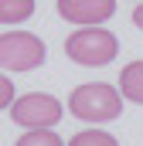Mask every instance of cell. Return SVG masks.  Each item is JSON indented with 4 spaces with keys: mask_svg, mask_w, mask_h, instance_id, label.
Segmentation results:
<instances>
[{
    "mask_svg": "<svg viewBox=\"0 0 143 146\" xmlns=\"http://www.w3.org/2000/svg\"><path fill=\"white\" fill-rule=\"evenodd\" d=\"M68 112L82 122H109V119H119L123 112V92L112 88L106 82H89V85H78L68 95Z\"/></svg>",
    "mask_w": 143,
    "mask_h": 146,
    "instance_id": "obj_1",
    "label": "cell"
},
{
    "mask_svg": "<svg viewBox=\"0 0 143 146\" xmlns=\"http://www.w3.org/2000/svg\"><path fill=\"white\" fill-rule=\"evenodd\" d=\"M119 92H123V99L143 106V61H130L119 72Z\"/></svg>",
    "mask_w": 143,
    "mask_h": 146,
    "instance_id": "obj_6",
    "label": "cell"
},
{
    "mask_svg": "<svg viewBox=\"0 0 143 146\" xmlns=\"http://www.w3.org/2000/svg\"><path fill=\"white\" fill-rule=\"evenodd\" d=\"M133 24H136V27H140V31H143V3H140V7H136V10H133Z\"/></svg>",
    "mask_w": 143,
    "mask_h": 146,
    "instance_id": "obj_11",
    "label": "cell"
},
{
    "mask_svg": "<svg viewBox=\"0 0 143 146\" xmlns=\"http://www.w3.org/2000/svg\"><path fill=\"white\" fill-rule=\"evenodd\" d=\"M34 14V0H0V24H24Z\"/></svg>",
    "mask_w": 143,
    "mask_h": 146,
    "instance_id": "obj_7",
    "label": "cell"
},
{
    "mask_svg": "<svg viewBox=\"0 0 143 146\" xmlns=\"http://www.w3.org/2000/svg\"><path fill=\"white\" fill-rule=\"evenodd\" d=\"M68 146H119V143H116V136H109L102 129H85V133H75Z\"/></svg>",
    "mask_w": 143,
    "mask_h": 146,
    "instance_id": "obj_9",
    "label": "cell"
},
{
    "mask_svg": "<svg viewBox=\"0 0 143 146\" xmlns=\"http://www.w3.org/2000/svg\"><path fill=\"white\" fill-rule=\"evenodd\" d=\"M65 54H68L75 65L102 68V65H109V61L119 54V41H116L112 31L99 27V24H89V27H78V31L65 41Z\"/></svg>",
    "mask_w": 143,
    "mask_h": 146,
    "instance_id": "obj_2",
    "label": "cell"
},
{
    "mask_svg": "<svg viewBox=\"0 0 143 146\" xmlns=\"http://www.w3.org/2000/svg\"><path fill=\"white\" fill-rule=\"evenodd\" d=\"M48 51L44 41L31 31H7L0 34V68L7 72H31L37 65H44Z\"/></svg>",
    "mask_w": 143,
    "mask_h": 146,
    "instance_id": "obj_3",
    "label": "cell"
},
{
    "mask_svg": "<svg viewBox=\"0 0 143 146\" xmlns=\"http://www.w3.org/2000/svg\"><path fill=\"white\" fill-rule=\"evenodd\" d=\"M10 102H14V82L0 75V109H10Z\"/></svg>",
    "mask_w": 143,
    "mask_h": 146,
    "instance_id": "obj_10",
    "label": "cell"
},
{
    "mask_svg": "<svg viewBox=\"0 0 143 146\" xmlns=\"http://www.w3.org/2000/svg\"><path fill=\"white\" fill-rule=\"evenodd\" d=\"M10 119L24 129H44L61 119V102L48 92H27L10 102Z\"/></svg>",
    "mask_w": 143,
    "mask_h": 146,
    "instance_id": "obj_4",
    "label": "cell"
},
{
    "mask_svg": "<svg viewBox=\"0 0 143 146\" xmlns=\"http://www.w3.org/2000/svg\"><path fill=\"white\" fill-rule=\"evenodd\" d=\"M14 146H65V143H61L58 133H51V126H44V129H31V133H24Z\"/></svg>",
    "mask_w": 143,
    "mask_h": 146,
    "instance_id": "obj_8",
    "label": "cell"
},
{
    "mask_svg": "<svg viewBox=\"0 0 143 146\" xmlns=\"http://www.w3.org/2000/svg\"><path fill=\"white\" fill-rule=\"evenodd\" d=\"M58 14L68 24H106L116 14V0H58Z\"/></svg>",
    "mask_w": 143,
    "mask_h": 146,
    "instance_id": "obj_5",
    "label": "cell"
}]
</instances>
